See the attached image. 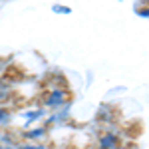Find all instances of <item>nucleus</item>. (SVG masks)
<instances>
[{"label":"nucleus","instance_id":"6e6552de","mask_svg":"<svg viewBox=\"0 0 149 149\" xmlns=\"http://www.w3.org/2000/svg\"><path fill=\"white\" fill-rule=\"evenodd\" d=\"M115 149H137L135 145H117Z\"/></svg>","mask_w":149,"mask_h":149},{"label":"nucleus","instance_id":"f257e3e1","mask_svg":"<svg viewBox=\"0 0 149 149\" xmlns=\"http://www.w3.org/2000/svg\"><path fill=\"white\" fill-rule=\"evenodd\" d=\"M66 102V92H62V90H54V92H50L46 100V105L48 107H58V105H62V103Z\"/></svg>","mask_w":149,"mask_h":149},{"label":"nucleus","instance_id":"20e7f679","mask_svg":"<svg viewBox=\"0 0 149 149\" xmlns=\"http://www.w3.org/2000/svg\"><path fill=\"white\" fill-rule=\"evenodd\" d=\"M44 133H46V129H44V127H40V129H36V131H28L26 135H28V137H32V139H36V137H42Z\"/></svg>","mask_w":149,"mask_h":149},{"label":"nucleus","instance_id":"0eeeda50","mask_svg":"<svg viewBox=\"0 0 149 149\" xmlns=\"http://www.w3.org/2000/svg\"><path fill=\"white\" fill-rule=\"evenodd\" d=\"M14 149H46V147H38V145H22V147H14Z\"/></svg>","mask_w":149,"mask_h":149},{"label":"nucleus","instance_id":"39448f33","mask_svg":"<svg viewBox=\"0 0 149 149\" xmlns=\"http://www.w3.org/2000/svg\"><path fill=\"white\" fill-rule=\"evenodd\" d=\"M54 12H62V14H70V8L68 6H54Z\"/></svg>","mask_w":149,"mask_h":149},{"label":"nucleus","instance_id":"7ed1b4c3","mask_svg":"<svg viewBox=\"0 0 149 149\" xmlns=\"http://www.w3.org/2000/svg\"><path fill=\"white\" fill-rule=\"evenodd\" d=\"M42 115V111H28V113L24 115V125H28L30 121H34V119H38Z\"/></svg>","mask_w":149,"mask_h":149},{"label":"nucleus","instance_id":"423d86ee","mask_svg":"<svg viewBox=\"0 0 149 149\" xmlns=\"http://www.w3.org/2000/svg\"><path fill=\"white\" fill-rule=\"evenodd\" d=\"M6 119H8V111H6L4 107H0V123H2V121H6Z\"/></svg>","mask_w":149,"mask_h":149},{"label":"nucleus","instance_id":"f03ea898","mask_svg":"<svg viewBox=\"0 0 149 149\" xmlns=\"http://www.w3.org/2000/svg\"><path fill=\"white\" fill-rule=\"evenodd\" d=\"M100 147L102 149H115L117 147V135H115L113 131L111 133H105L102 137V141H100Z\"/></svg>","mask_w":149,"mask_h":149}]
</instances>
